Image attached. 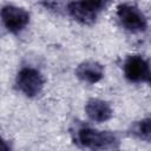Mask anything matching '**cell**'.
Segmentation results:
<instances>
[{
	"label": "cell",
	"mask_w": 151,
	"mask_h": 151,
	"mask_svg": "<svg viewBox=\"0 0 151 151\" xmlns=\"http://www.w3.org/2000/svg\"><path fill=\"white\" fill-rule=\"evenodd\" d=\"M79 144L86 149L99 151L114 147L118 144V138L110 131H99L91 127H81L77 132Z\"/></svg>",
	"instance_id": "cell-1"
},
{
	"label": "cell",
	"mask_w": 151,
	"mask_h": 151,
	"mask_svg": "<svg viewBox=\"0 0 151 151\" xmlns=\"http://www.w3.org/2000/svg\"><path fill=\"white\" fill-rule=\"evenodd\" d=\"M132 132L139 139L151 142V116L137 122L132 127Z\"/></svg>",
	"instance_id": "cell-9"
},
{
	"label": "cell",
	"mask_w": 151,
	"mask_h": 151,
	"mask_svg": "<svg viewBox=\"0 0 151 151\" xmlns=\"http://www.w3.org/2000/svg\"><path fill=\"white\" fill-rule=\"evenodd\" d=\"M18 90L26 97L38 96L44 87V78L41 73L32 67H25L19 71L15 80Z\"/></svg>",
	"instance_id": "cell-4"
},
{
	"label": "cell",
	"mask_w": 151,
	"mask_h": 151,
	"mask_svg": "<svg viewBox=\"0 0 151 151\" xmlns=\"http://www.w3.org/2000/svg\"><path fill=\"white\" fill-rule=\"evenodd\" d=\"M105 7L104 1H72L67 5V11L70 15L78 22L83 25H92L98 13Z\"/></svg>",
	"instance_id": "cell-2"
},
{
	"label": "cell",
	"mask_w": 151,
	"mask_h": 151,
	"mask_svg": "<svg viewBox=\"0 0 151 151\" xmlns=\"http://www.w3.org/2000/svg\"><path fill=\"white\" fill-rule=\"evenodd\" d=\"M1 19L9 32L18 33L28 25L29 13L25 8L14 5H6L1 9Z\"/></svg>",
	"instance_id": "cell-5"
},
{
	"label": "cell",
	"mask_w": 151,
	"mask_h": 151,
	"mask_svg": "<svg viewBox=\"0 0 151 151\" xmlns=\"http://www.w3.org/2000/svg\"><path fill=\"white\" fill-rule=\"evenodd\" d=\"M85 112L91 120L98 123L109 120L113 114L110 104L98 98H91L87 100L85 105Z\"/></svg>",
	"instance_id": "cell-8"
},
{
	"label": "cell",
	"mask_w": 151,
	"mask_h": 151,
	"mask_svg": "<svg viewBox=\"0 0 151 151\" xmlns=\"http://www.w3.org/2000/svg\"><path fill=\"white\" fill-rule=\"evenodd\" d=\"M1 151H11L9 145H7L6 140H2V142H1Z\"/></svg>",
	"instance_id": "cell-10"
},
{
	"label": "cell",
	"mask_w": 151,
	"mask_h": 151,
	"mask_svg": "<svg viewBox=\"0 0 151 151\" xmlns=\"http://www.w3.org/2000/svg\"><path fill=\"white\" fill-rule=\"evenodd\" d=\"M117 17L125 29L137 33L146 29V18L133 4H120L117 6Z\"/></svg>",
	"instance_id": "cell-3"
},
{
	"label": "cell",
	"mask_w": 151,
	"mask_h": 151,
	"mask_svg": "<svg viewBox=\"0 0 151 151\" xmlns=\"http://www.w3.org/2000/svg\"><path fill=\"white\" fill-rule=\"evenodd\" d=\"M147 80H149V83L151 84V71L149 72V77H147Z\"/></svg>",
	"instance_id": "cell-11"
},
{
	"label": "cell",
	"mask_w": 151,
	"mask_h": 151,
	"mask_svg": "<svg viewBox=\"0 0 151 151\" xmlns=\"http://www.w3.org/2000/svg\"><path fill=\"white\" fill-rule=\"evenodd\" d=\"M76 76L85 83L96 84L104 77V66L98 61L86 60L80 63L76 68Z\"/></svg>",
	"instance_id": "cell-7"
},
{
	"label": "cell",
	"mask_w": 151,
	"mask_h": 151,
	"mask_svg": "<svg viewBox=\"0 0 151 151\" xmlns=\"http://www.w3.org/2000/svg\"><path fill=\"white\" fill-rule=\"evenodd\" d=\"M149 72V65L140 55H130L124 63V74L132 83L147 80Z\"/></svg>",
	"instance_id": "cell-6"
}]
</instances>
